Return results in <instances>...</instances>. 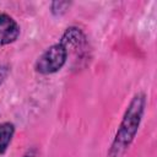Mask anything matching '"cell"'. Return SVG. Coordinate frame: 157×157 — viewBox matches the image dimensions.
<instances>
[{
  "instance_id": "3957f363",
  "label": "cell",
  "mask_w": 157,
  "mask_h": 157,
  "mask_svg": "<svg viewBox=\"0 0 157 157\" xmlns=\"http://www.w3.org/2000/svg\"><path fill=\"white\" fill-rule=\"evenodd\" d=\"M20 36V25L9 13H0V47L13 43Z\"/></svg>"
},
{
  "instance_id": "8992f818",
  "label": "cell",
  "mask_w": 157,
  "mask_h": 157,
  "mask_svg": "<svg viewBox=\"0 0 157 157\" xmlns=\"http://www.w3.org/2000/svg\"><path fill=\"white\" fill-rule=\"evenodd\" d=\"M9 74H10V67H9L7 65H2V66H0V85L7 78Z\"/></svg>"
},
{
  "instance_id": "6da1fadb",
  "label": "cell",
  "mask_w": 157,
  "mask_h": 157,
  "mask_svg": "<svg viewBox=\"0 0 157 157\" xmlns=\"http://www.w3.org/2000/svg\"><path fill=\"white\" fill-rule=\"evenodd\" d=\"M146 108V96L142 92H137L131 98L129 105L125 109L123 119L114 135L107 157H121L132 144L139 126L141 124Z\"/></svg>"
},
{
  "instance_id": "5b68a950",
  "label": "cell",
  "mask_w": 157,
  "mask_h": 157,
  "mask_svg": "<svg viewBox=\"0 0 157 157\" xmlns=\"http://www.w3.org/2000/svg\"><path fill=\"white\" fill-rule=\"evenodd\" d=\"M70 6H71V2H69V1H54L50 5V10H52L53 15L61 16L70 9Z\"/></svg>"
},
{
  "instance_id": "52a82bcc",
  "label": "cell",
  "mask_w": 157,
  "mask_h": 157,
  "mask_svg": "<svg viewBox=\"0 0 157 157\" xmlns=\"http://www.w3.org/2000/svg\"><path fill=\"white\" fill-rule=\"evenodd\" d=\"M22 157H36V150L34 148H32V150H29L27 153H25Z\"/></svg>"
},
{
  "instance_id": "277c9868",
  "label": "cell",
  "mask_w": 157,
  "mask_h": 157,
  "mask_svg": "<svg viewBox=\"0 0 157 157\" xmlns=\"http://www.w3.org/2000/svg\"><path fill=\"white\" fill-rule=\"evenodd\" d=\"M15 135V125L10 121L0 124V155L5 153Z\"/></svg>"
},
{
  "instance_id": "7a4b0ae2",
  "label": "cell",
  "mask_w": 157,
  "mask_h": 157,
  "mask_svg": "<svg viewBox=\"0 0 157 157\" xmlns=\"http://www.w3.org/2000/svg\"><path fill=\"white\" fill-rule=\"evenodd\" d=\"M69 52L66 47L59 40L47 48L36 60L34 70L42 75H50L58 72L66 64Z\"/></svg>"
}]
</instances>
